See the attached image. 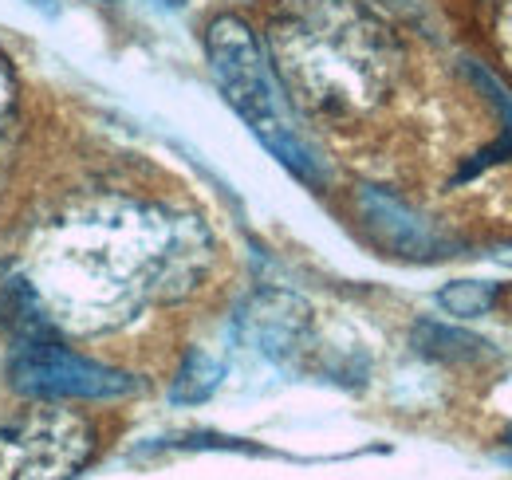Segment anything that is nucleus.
I'll return each mask as SVG.
<instances>
[{"label": "nucleus", "instance_id": "obj_4", "mask_svg": "<svg viewBox=\"0 0 512 480\" xmlns=\"http://www.w3.org/2000/svg\"><path fill=\"white\" fill-rule=\"evenodd\" d=\"M95 453L91 425L64 410H40L0 429V480H71Z\"/></svg>", "mask_w": 512, "mask_h": 480}, {"label": "nucleus", "instance_id": "obj_8", "mask_svg": "<svg viewBox=\"0 0 512 480\" xmlns=\"http://www.w3.org/2000/svg\"><path fill=\"white\" fill-rule=\"evenodd\" d=\"M509 445H512V433H509Z\"/></svg>", "mask_w": 512, "mask_h": 480}, {"label": "nucleus", "instance_id": "obj_2", "mask_svg": "<svg viewBox=\"0 0 512 480\" xmlns=\"http://www.w3.org/2000/svg\"><path fill=\"white\" fill-rule=\"evenodd\" d=\"M205 52L213 63V75L225 91V99L233 103V111L253 126V134L308 185H320L323 170L316 154L308 150V142L300 138V130L288 119V107L280 99V87L264 63V52L256 44L245 20L237 16H217L205 32Z\"/></svg>", "mask_w": 512, "mask_h": 480}, {"label": "nucleus", "instance_id": "obj_6", "mask_svg": "<svg viewBox=\"0 0 512 480\" xmlns=\"http://www.w3.org/2000/svg\"><path fill=\"white\" fill-rule=\"evenodd\" d=\"M497 300V292L489 284H477V280H461V284H449L446 292L438 296V303L446 307L449 315H485Z\"/></svg>", "mask_w": 512, "mask_h": 480}, {"label": "nucleus", "instance_id": "obj_7", "mask_svg": "<svg viewBox=\"0 0 512 480\" xmlns=\"http://www.w3.org/2000/svg\"><path fill=\"white\" fill-rule=\"evenodd\" d=\"M501 40H505V52L512 56V0L501 4Z\"/></svg>", "mask_w": 512, "mask_h": 480}, {"label": "nucleus", "instance_id": "obj_3", "mask_svg": "<svg viewBox=\"0 0 512 480\" xmlns=\"http://www.w3.org/2000/svg\"><path fill=\"white\" fill-rule=\"evenodd\" d=\"M300 63L320 99H363L379 87L386 71L379 24L355 8H327L296 28Z\"/></svg>", "mask_w": 512, "mask_h": 480}, {"label": "nucleus", "instance_id": "obj_1", "mask_svg": "<svg viewBox=\"0 0 512 480\" xmlns=\"http://www.w3.org/2000/svg\"><path fill=\"white\" fill-rule=\"evenodd\" d=\"M0 327L8 331V382L40 402H103L134 390L127 374L91 362L52 335L36 296L24 284H8L0 300Z\"/></svg>", "mask_w": 512, "mask_h": 480}, {"label": "nucleus", "instance_id": "obj_5", "mask_svg": "<svg viewBox=\"0 0 512 480\" xmlns=\"http://www.w3.org/2000/svg\"><path fill=\"white\" fill-rule=\"evenodd\" d=\"M221 382V366L209 359L205 351H193L186 366H182V378L174 386V402H205Z\"/></svg>", "mask_w": 512, "mask_h": 480}]
</instances>
